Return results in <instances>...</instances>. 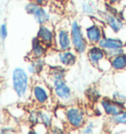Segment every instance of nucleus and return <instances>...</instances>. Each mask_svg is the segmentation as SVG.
I'll return each instance as SVG.
<instances>
[{
  "label": "nucleus",
  "mask_w": 126,
  "mask_h": 134,
  "mask_svg": "<svg viewBox=\"0 0 126 134\" xmlns=\"http://www.w3.org/2000/svg\"><path fill=\"white\" fill-rule=\"evenodd\" d=\"M29 121L33 124V125H37L38 124V111H32V113H30L29 115Z\"/></svg>",
  "instance_id": "a878e982"
},
{
  "label": "nucleus",
  "mask_w": 126,
  "mask_h": 134,
  "mask_svg": "<svg viewBox=\"0 0 126 134\" xmlns=\"http://www.w3.org/2000/svg\"><path fill=\"white\" fill-rule=\"evenodd\" d=\"M13 87L20 98L26 95L29 88V78L24 69L16 68L13 71Z\"/></svg>",
  "instance_id": "39448f33"
},
{
  "label": "nucleus",
  "mask_w": 126,
  "mask_h": 134,
  "mask_svg": "<svg viewBox=\"0 0 126 134\" xmlns=\"http://www.w3.org/2000/svg\"><path fill=\"white\" fill-rule=\"evenodd\" d=\"M98 46L105 50H113L124 48V41L121 38H114V37H106L104 36L97 43Z\"/></svg>",
  "instance_id": "4468645a"
},
{
  "label": "nucleus",
  "mask_w": 126,
  "mask_h": 134,
  "mask_svg": "<svg viewBox=\"0 0 126 134\" xmlns=\"http://www.w3.org/2000/svg\"><path fill=\"white\" fill-rule=\"evenodd\" d=\"M33 97L38 105H44L51 99V91L43 84H37L33 88Z\"/></svg>",
  "instance_id": "ddd939ff"
},
{
  "label": "nucleus",
  "mask_w": 126,
  "mask_h": 134,
  "mask_svg": "<svg viewBox=\"0 0 126 134\" xmlns=\"http://www.w3.org/2000/svg\"><path fill=\"white\" fill-rule=\"evenodd\" d=\"M1 37L3 38L7 37V28H6V25L1 26Z\"/></svg>",
  "instance_id": "bb28decb"
},
{
  "label": "nucleus",
  "mask_w": 126,
  "mask_h": 134,
  "mask_svg": "<svg viewBox=\"0 0 126 134\" xmlns=\"http://www.w3.org/2000/svg\"><path fill=\"white\" fill-rule=\"evenodd\" d=\"M37 38L47 47L51 48L55 46V31L53 27L47 24L41 25L38 30Z\"/></svg>",
  "instance_id": "9b49d317"
},
{
  "label": "nucleus",
  "mask_w": 126,
  "mask_h": 134,
  "mask_svg": "<svg viewBox=\"0 0 126 134\" xmlns=\"http://www.w3.org/2000/svg\"><path fill=\"white\" fill-rule=\"evenodd\" d=\"M84 34L88 43L90 46H93L97 44L99 41L105 36V31L101 24L92 20L91 24L84 27Z\"/></svg>",
  "instance_id": "6e6552de"
},
{
  "label": "nucleus",
  "mask_w": 126,
  "mask_h": 134,
  "mask_svg": "<svg viewBox=\"0 0 126 134\" xmlns=\"http://www.w3.org/2000/svg\"><path fill=\"white\" fill-rule=\"evenodd\" d=\"M44 68V60L42 58H36L34 61L30 64L29 71L33 74H39L42 73Z\"/></svg>",
  "instance_id": "aec40b11"
},
{
  "label": "nucleus",
  "mask_w": 126,
  "mask_h": 134,
  "mask_svg": "<svg viewBox=\"0 0 126 134\" xmlns=\"http://www.w3.org/2000/svg\"><path fill=\"white\" fill-rule=\"evenodd\" d=\"M66 71L67 68L61 66V65H52L49 66V71H48V76L49 80H64L66 76Z\"/></svg>",
  "instance_id": "f3484780"
},
{
  "label": "nucleus",
  "mask_w": 126,
  "mask_h": 134,
  "mask_svg": "<svg viewBox=\"0 0 126 134\" xmlns=\"http://www.w3.org/2000/svg\"><path fill=\"white\" fill-rule=\"evenodd\" d=\"M101 20L105 22L106 27L109 28L114 34L118 35L126 30L125 23L122 21L121 18L116 14L110 12V11H105V12L101 13Z\"/></svg>",
  "instance_id": "1a4fd4ad"
},
{
  "label": "nucleus",
  "mask_w": 126,
  "mask_h": 134,
  "mask_svg": "<svg viewBox=\"0 0 126 134\" xmlns=\"http://www.w3.org/2000/svg\"><path fill=\"white\" fill-rule=\"evenodd\" d=\"M99 104L101 105V108L102 109V111L106 116L112 117L115 115H118L125 110L126 108L125 105H120L116 102H114L111 98H101Z\"/></svg>",
  "instance_id": "9d476101"
},
{
  "label": "nucleus",
  "mask_w": 126,
  "mask_h": 134,
  "mask_svg": "<svg viewBox=\"0 0 126 134\" xmlns=\"http://www.w3.org/2000/svg\"><path fill=\"white\" fill-rule=\"evenodd\" d=\"M87 113L82 107L77 105H69L65 107V123L68 128L79 130L87 121Z\"/></svg>",
  "instance_id": "f03ea898"
},
{
  "label": "nucleus",
  "mask_w": 126,
  "mask_h": 134,
  "mask_svg": "<svg viewBox=\"0 0 126 134\" xmlns=\"http://www.w3.org/2000/svg\"><path fill=\"white\" fill-rule=\"evenodd\" d=\"M26 11L31 15H33L35 20L38 23L39 25H43V24H48L50 22L51 16L50 13L48 12L43 6L42 5H38L35 2H30L26 5Z\"/></svg>",
  "instance_id": "0eeeda50"
},
{
  "label": "nucleus",
  "mask_w": 126,
  "mask_h": 134,
  "mask_svg": "<svg viewBox=\"0 0 126 134\" xmlns=\"http://www.w3.org/2000/svg\"><path fill=\"white\" fill-rule=\"evenodd\" d=\"M51 82V92L59 105L67 107L74 102V96L70 86L65 80H53Z\"/></svg>",
  "instance_id": "7ed1b4c3"
},
{
  "label": "nucleus",
  "mask_w": 126,
  "mask_h": 134,
  "mask_svg": "<svg viewBox=\"0 0 126 134\" xmlns=\"http://www.w3.org/2000/svg\"><path fill=\"white\" fill-rule=\"evenodd\" d=\"M32 1L35 2V3H37L38 5H42V6H43V5H45L46 3H47L48 0H32Z\"/></svg>",
  "instance_id": "cd10ccee"
},
{
  "label": "nucleus",
  "mask_w": 126,
  "mask_h": 134,
  "mask_svg": "<svg viewBox=\"0 0 126 134\" xmlns=\"http://www.w3.org/2000/svg\"><path fill=\"white\" fill-rule=\"evenodd\" d=\"M55 58H56L55 60L57 61L56 65H61L65 68H70L76 64L78 60V54L73 49L56 50Z\"/></svg>",
  "instance_id": "f8f14e48"
},
{
  "label": "nucleus",
  "mask_w": 126,
  "mask_h": 134,
  "mask_svg": "<svg viewBox=\"0 0 126 134\" xmlns=\"http://www.w3.org/2000/svg\"><path fill=\"white\" fill-rule=\"evenodd\" d=\"M68 128V126L66 125V123L60 119H53V122L50 126V132L51 133H55V134H61L65 132V129Z\"/></svg>",
  "instance_id": "412c9836"
},
{
  "label": "nucleus",
  "mask_w": 126,
  "mask_h": 134,
  "mask_svg": "<svg viewBox=\"0 0 126 134\" xmlns=\"http://www.w3.org/2000/svg\"><path fill=\"white\" fill-rule=\"evenodd\" d=\"M86 55L88 61L92 66L100 69L102 72L110 70V62L109 59L106 57L105 49H102L98 44L89 46Z\"/></svg>",
  "instance_id": "20e7f679"
},
{
  "label": "nucleus",
  "mask_w": 126,
  "mask_h": 134,
  "mask_svg": "<svg viewBox=\"0 0 126 134\" xmlns=\"http://www.w3.org/2000/svg\"><path fill=\"white\" fill-rule=\"evenodd\" d=\"M81 10L82 12L84 13L85 15H88V16H92L94 14H96L97 10L94 7V5L89 2V1H84L82 5H81Z\"/></svg>",
  "instance_id": "b1692460"
},
{
  "label": "nucleus",
  "mask_w": 126,
  "mask_h": 134,
  "mask_svg": "<svg viewBox=\"0 0 126 134\" xmlns=\"http://www.w3.org/2000/svg\"><path fill=\"white\" fill-rule=\"evenodd\" d=\"M110 69L115 72L126 70V52H122L109 58Z\"/></svg>",
  "instance_id": "2eb2a0df"
},
{
  "label": "nucleus",
  "mask_w": 126,
  "mask_h": 134,
  "mask_svg": "<svg viewBox=\"0 0 126 134\" xmlns=\"http://www.w3.org/2000/svg\"><path fill=\"white\" fill-rule=\"evenodd\" d=\"M97 124H98V122L96 121V120H92V119L88 120V119H87L85 125L80 129V132L83 134L94 133V132L96 131V129H97Z\"/></svg>",
  "instance_id": "4be33fe9"
},
{
  "label": "nucleus",
  "mask_w": 126,
  "mask_h": 134,
  "mask_svg": "<svg viewBox=\"0 0 126 134\" xmlns=\"http://www.w3.org/2000/svg\"><path fill=\"white\" fill-rule=\"evenodd\" d=\"M109 122L113 125H126V109L118 115L109 117Z\"/></svg>",
  "instance_id": "5701e85b"
},
{
  "label": "nucleus",
  "mask_w": 126,
  "mask_h": 134,
  "mask_svg": "<svg viewBox=\"0 0 126 134\" xmlns=\"http://www.w3.org/2000/svg\"><path fill=\"white\" fill-rule=\"evenodd\" d=\"M56 50H69L72 48L71 36L69 25L59 27L55 31V46Z\"/></svg>",
  "instance_id": "423d86ee"
},
{
  "label": "nucleus",
  "mask_w": 126,
  "mask_h": 134,
  "mask_svg": "<svg viewBox=\"0 0 126 134\" xmlns=\"http://www.w3.org/2000/svg\"><path fill=\"white\" fill-rule=\"evenodd\" d=\"M55 1H59V2H65L66 0H55Z\"/></svg>",
  "instance_id": "c756f323"
},
{
  "label": "nucleus",
  "mask_w": 126,
  "mask_h": 134,
  "mask_svg": "<svg viewBox=\"0 0 126 134\" xmlns=\"http://www.w3.org/2000/svg\"><path fill=\"white\" fill-rule=\"evenodd\" d=\"M46 50H47V47L38 38H33L31 53H32V56L34 57V59L43 57L46 53Z\"/></svg>",
  "instance_id": "dca6fc26"
},
{
  "label": "nucleus",
  "mask_w": 126,
  "mask_h": 134,
  "mask_svg": "<svg viewBox=\"0 0 126 134\" xmlns=\"http://www.w3.org/2000/svg\"><path fill=\"white\" fill-rule=\"evenodd\" d=\"M0 35H1V27H0Z\"/></svg>",
  "instance_id": "7c9ffc66"
},
{
  "label": "nucleus",
  "mask_w": 126,
  "mask_h": 134,
  "mask_svg": "<svg viewBox=\"0 0 126 134\" xmlns=\"http://www.w3.org/2000/svg\"><path fill=\"white\" fill-rule=\"evenodd\" d=\"M111 99L120 105H125L126 104V94L121 91H114L111 95Z\"/></svg>",
  "instance_id": "393cba45"
},
{
  "label": "nucleus",
  "mask_w": 126,
  "mask_h": 134,
  "mask_svg": "<svg viewBox=\"0 0 126 134\" xmlns=\"http://www.w3.org/2000/svg\"><path fill=\"white\" fill-rule=\"evenodd\" d=\"M38 120L41 123H42L44 126H46L48 129L50 128L51 124L53 122V115L52 113L48 109H42L38 110Z\"/></svg>",
  "instance_id": "6ab92c4d"
},
{
  "label": "nucleus",
  "mask_w": 126,
  "mask_h": 134,
  "mask_svg": "<svg viewBox=\"0 0 126 134\" xmlns=\"http://www.w3.org/2000/svg\"><path fill=\"white\" fill-rule=\"evenodd\" d=\"M120 0H106V2L110 5H114V4H117Z\"/></svg>",
  "instance_id": "c85d7f7f"
},
{
  "label": "nucleus",
  "mask_w": 126,
  "mask_h": 134,
  "mask_svg": "<svg viewBox=\"0 0 126 134\" xmlns=\"http://www.w3.org/2000/svg\"><path fill=\"white\" fill-rule=\"evenodd\" d=\"M86 97L91 103L96 104L99 103L100 100L101 99V94L100 89L98 88L96 85H92L90 86L87 90H86Z\"/></svg>",
  "instance_id": "a211bd4d"
},
{
  "label": "nucleus",
  "mask_w": 126,
  "mask_h": 134,
  "mask_svg": "<svg viewBox=\"0 0 126 134\" xmlns=\"http://www.w3.org/2000/svg\"><path fill=\"white\" fill-rule=\"evenodd\" d=\"M70 36H71L72 48L78 55L85 54L90 44L85 37L84 29L81 23L77 20H73L69 24Z\"/></svg>",
  "instance_id": "f257e3e1"
}]
</instances>
